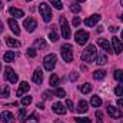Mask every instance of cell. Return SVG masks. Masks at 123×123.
Returning a JSON list of instances; mask_svg holds the SVG:
<instances>
[{
  "label": "cell",
  "mask_w": 123,
  "mask_h": 123,
  "mask_svg": "<svg viewBox=\"0 0 123 123\" xmlns=\"http://www.w3.org/2000/svg\"><path fill=\"white\" fill-rule=\"evenodd\" d=\"M0 119H1L3 123H13L14 122V116H13L10 112H7V110H4V112L0 115Z\"/></svg>",
  "instance_id": "4fadbf2b"
},
{
  "label": "cell",
  "mask_w": 123,
  "mask_h": 123,
  "mask_svg": "<svg viewBox=\"0 0 123 123\" xmlns=\"http://www.w3.org/2000/svg\"><path fill=\"white\" fill-rule=\"evenodd\" d=\"M43 66H44V69H46L47 72L53 70L55 66H56V55H53V53L47 55V56L43 59Z\"/></svg>",
  "instance_id": "5b68a950"
},
{
  "label": "cell",
  "mask_w": 123,
  "mask_h": 123,
  "mask_svg": "<svg viewBox=\"0 0 123 123\" xmlns=\"http://www.w3.org/2000/svg\"><path fill=\"white\" fill-rule=\"evenodd\" d=\"M89 110V103L86 100H80L79 105H77V112L79 113H86Z\"/></svg>",
  "instance_id": "d6986e66"
},
{
  "label": "cell",
  "mask_w": 123,
  "mask_h": 123,
  "mask_svg": "<svg viewBox=\"0 0 123 123\" xmlns=\"http://www.w3.org/2000/svg\"><path fill=\"white\" fill-rule=\"evenodd\" d=\"M96 63L100 64V66L106 64V63H107V56H106V55H99V56H96Z\"/></svg>",
  "instance_id": "83f0119b"
},
{
  "label": "cell",
  "mask_w": 123,
  "mask_h": 123,
  "mask_svg": "<svg viewBox=\"0 0 123 123\" xmlns=\"http://www.w3.org/2000/svg\"><path fill=\"white\" fill-rule=\"evenodd\" d=\"M60 52H62V57H63L64 62L70 63V62L73 60V46L72 44H69V43L63 44L60 47Z\"/></svg>",
  "instance_id": "7a4b0ae2"
},
{
  "label": "cell",
  "mask_w": 123,
  "mask_h": 123,
  "mask_svg": "<svg viewBox=\"0 0 123 123\" xmlns=\"http://www.w3.org/2000/svg\"><path fill=\"white\" fill-rule=\"evenodd\" d=\"M53 112L56 113V115H66V107H64V105H62V103H55L53 105Z\"/></svg>",
  "instance_id": "2e32d148"
},
{
  "label": "cell",
  "mask_w": 123,
  "mask_h": 123,
  "mask_svg": "<svg viewBox=\"0 0 123 123\" xmlns=\"http://www.w3.org/2000/svg\"><path fill=\"white\" fill-rule=\"evenodd\" d=\"M23 26H25L26 31L31 33V31H34V29L37 27V23H36V20H34V19H31V17H27V19L23 22Z\"/></svg>",
  "instance_id": "9c48e42d"
},
{
  "label": "cell",
  "mask_w": 123,
  "mask_h": 123,
  "mask_svg": "<svg viewBox=\"0 0 123 123\" xmlns=\"http://www.w3.org/2000/svg\"><path fill=\"white\" fill-rule=\"evenodd\" d=\"M93 77H94V80H103L105 77H106V72L105 70H96L94 73H93Z\"/></svg>",
  "instance_id": "603a6c76"
},
{
  "label": "cell",
  "mask_w": 123,
  "mask_h": 123,
  "mask_svg": "<svg viewBox=\"0 0 123 123\" xmlns=\"http://www.w3.org/2000/svg\"><path fill=\"white\" fill-rule=\"evenodd\" d=\"M27 56L29 57H36V55H37V52H36V49L34 47H30V49H27Z\"/></svg>",
  "instance_id": "d590c367"
},
{
  "label": "cell",
  "mask_w": 123,
  "mask_h": 123,
  "mask_svg": "<svg viewBox=\"0 0 123 123\" xmlns=\"http://www.w3.org/2000/svg\"><path fill=\"white\" fill-rule=\"evenodd\" d=\"M39 12H40L42 17H43V20H44L46 23H49V22L52 20L53 14H52V10H50V6H49V4H46V3H40V6H39Z\"/></svg>",
  "instance_id": "3957f363"
},
{
  "label": "cell",
  "mask_w": 123,
  "mask_h": 123,
  "mask_svg": "<svg viewBox=\"0 0 123 123\" xmlns=\"http://www.w3.org/2000/svg\"><path fill=\"white\" fill-rule=\"evenodd\" d=\"M49 1H50V4H53V7H55V9H59V10L63 9V4H62L60 0H49Z\"/></svg>",
  "instance_id": "4dcf8cb0"
},
{
  "label": "cell",
  "mask_w": 123,
  "mask_h": 123,
  "mask_svg": "<svg viewBox=\"0 0 123 123\" xmlns=\"http://www.w3.org/2000/svg\"><path fill=\"white\" fill-rule=\"evenodd\" d=\"M20 103H22V106H29V105L31 103V96H26V97H23Z\"/></svg>",
  "instance_id": "d6a6232c"
},
{
  "label": "cell",
  "mask_w": 123,
  "mask_h": 123,
  "mask_svg": "<svg viewBox=\"0 0 123 123\" xmlns=\"http://www.w3.org/2000/svg\"><path fill=\"white\" fill-rule=\"evenodd\" d=\"M120 20H122V22H123V14H122V16H120Z\"/></svg>",
  "instance_id": "f907efd6"
},
{
  "label": "cell",
  "mask_w": 123,
  "mask_h": 123,
  "mask_svg": "<svg viewBox=\"0 0 123 123\" xmlns=\"http://www.w3.org/2000/svg\"><path fill=\"white\" fill-rule=\"evenodd\" d=\"M79 25H80V19H79V17L76 16V17L73 19V26H74V27H77Z\"/></svg>",
  "instance_id": "b9f144b4"
},
{
  "label": "cell",
  "mask_w": 123,
  "mask_h": 123,
  "mask_svg": "<svg viewBox=\"0 0 123 123\" xmlns=\"http://www.w3.org/2000/svg\"><path fill=\"white\" fill-rule=\"evenodd\" d=\"M115 94H116V96H123V86L115 87Z\"/></svg>",
  "instance_id": "f35d334b"
},
{
  "label": "cell",
  "mask_w": 123,
  "mask_h": 123,
  "mask_svg": "<svg viewBox=\"0 0 123 123\" xmlns=\"http://www.w3.org/2000/svg\"><path fill=\"white\" fill-rule=\"evenodd\" d=\"M29 89H30L29 83H27V82H22V83H20V86H19V89H17V92H16V94H17V96H22L23 93L29 92Z\"/></svg>",
  "instance_id": "e0dca14e"
},
{
  "label": "cell",
  "mask_w": 123,
  "mask_h": 123,
  "mask_svg": "<svg viewBox=\"0 0 123 123\" xmlns=\"http://www.w3.org/2000/svg\"><path fill=\"white\" fill-rule=\"evenodd\" d=\"M33 82H34L36 85H40V83L43 82V72H42L40 69H36V70H34V73H33Z\"/></svg>",
  "instance_id": "9a60e30c"
},
{
  "label": "cell",
  "mask_w": 123,
  "mask_h": 123,
  "mask_svg": "<svg viewBox=\"0 0 123 123\" xmlns=\"http://www.w3.org/2000/svg\"><path fill=\"white\" fill-rule=\"evenodd\" d=\"M26 1H31V0H26Z\"/></svg>",
  "instance_id": "db71d44e"
},
{
  "label": "cell",
  "mask_w": 123,
  "mask_h": 123,
  "mask_svg": "<svg viewBox=\"0 0 123 123\" xmlns=\"http://www.w3.org/2000/svg\"><path fill=\"white\" fill-rule=\"evenodd\" d=\"M4 79L9 80L10 83H17L19 76L14 73V70H13L12 67H6V69H4Z\"/></svg>",
  "instance_id": "52a82bcc"
},
{
  "label": "cell",
  "mask_w": 123,
  "mask_h": 123,
  "mask_svg": "<svg viewBox=\"0 0 123 123\" xmlns=\"http://www.w3.org/2000/svg\"><path fill=\"white\" fill-rule=\"evenodd\" d=\"M97 44L103 49V50H106L107 53H112L113 52V49H112V46H110V43L106 40V39H99L97 40Z\"/></svg>",
  "instance_id": "7c38bea8"
},
{
  "label": "cell",
  "mask_w": 123,
  "mask_h": 123,
  "mask_svg": "<svg viewBox=\"0 0 123 123\" xmlns=\"http://www.w3.org/2000/svg\"><path fill=\"white\" fill-rule=\"evenodd\" d=\"M3 31V23H1V20H0V33Z\"/></svg>",
  "instance_id": "bcb514c9"
},
{
  "label": "cell",
  "mask_w": 123,
  "mask_h": 123,
  "mask_svg": "<svg viewBox=\"0 0 123 123\" xmlns=\"http://www.w3.org/2000/svg\"><path fill=\"white\" fill-rule=\"evenodd\" d=\"M120 4H122V6H123V0H120Z\"/></svg>",
  "instance_id": "816d5d0a"
},
{
  "label": "cell",
  "mask_w": 123,
  "mask_h": 123,
  "mask_svg": "<svg viewBox=\"0 0 123 123\" xmlns=\"http://www.w3.org/2000/svg\"><path fill=\"white\" fill-rule=\"evenodd\" d=\"M59 82H60V79H59V76H57L56 73H53V74L50 76V79H49V85H50L52 87H57Z\"/></svg>",
  "instance_id": "7402d4cb"
},
{
  "label": "cell",
  "mask_w": 123,
  "mask_h": 123,
  "mask_svg": "<svg viewBox=\"0 0 123 123\" xmlns=\"http://www.w3.org/2000/svg\"><path fill=\"white\" fill-rule=\"evenodd\" d=\"M69 79H70L72 82H74V80H77V79H79V74H77L76 72H72V73H70V76H69Z\"/></svg>",
  "instance_id": "ab89813d"
},
{
  "label": "cell",
  "mask_w": 123,
  "mask_h": 123,
  "mask_svg": "<svg viewBox=\"0 0 123 123\" xmlns=\"http://www.w3.org/2000/svg\"><path fill=\"white\" fill-rule=\"evenodd\" d=\"M7 25L10 26V30L13 31L16 36H19V34H20V27H19V25L16 23V20H14V19H9V20H7Z\"/></svg>",
  "instance_id": "5bb4252c"
},
{
  "label": "cell",
  "mask_w": 123,
  "mask_h": 123,
  "mask_svg": "<svg viewBox=\"0 0 123 123\" xmlns=\"http://www.w3.org/2000/svg\"><path fill=\"white\" fill-rule=\"evenodd\" d=\"M96 120H97V123H102V120H103L102 112H96Z\"/></svg>",
  "instance_id": "60d3db41"
},
{
  "label": "cell",
  "mask_w": 123,
  "mask_h": 123,
  "mask_svg": "<svg viewBox=\"0 0 123 123\" xmlns=\"http://www.w3.org/2000/svg\"><path fill=\"white\" fill-rule=\"evenodd\" d=\"M17 116H19V120L22 123L27 122V116H26V109L25 107H22L20 110H19V113H17Z\"/></svg>",
  "instance_id": "484cf974"
},
{
  "label": "cell",
  "mask_w": 123,
  "mask_h": 123,
  "mask_svg": "<svg viewBox=\"0 0 123 123\" xmlns=\"http://www.w3.org/2000/svg\"><path fill=\"white\" fill-rule=\"evenodd\" d=\"M113 76H115V80L116 82H119L120 85H123V70H115Z\"/></svg>",
  "instance_id": "4316f807"
},
{
  "label": "cell",
  "mask_w": 123,
  "mask_h": 123,
  "mask_svg": "<svg viewBox=\"0 0 123 123\" xmlns=\"http://www.w3.org/2000/svg\"><path fill=\"white\" fill-rule=\"evenodd\" d=\"M116 30H117V27H116V26H112V27H110V31H113V33H115Z\"/></svg>",
  "instance_id": "f6af8a7d"
},
{
  "label": "cell",
  "mask_w": 123,
  "mask_h": 123,
  "mask_svg": "<svg viewBox=\"0 0 123 123\" xmlns=\"http://www.w3.org/2000/svg\"><path fill=\"white\" fill-rule=\"evenodd\" d=\"M1 7H3V3H1V0H0V9H1Z\"/></svg>",
  "instance_id": "c3c4849f"
},
{
  "label": "cell",
  "mask_w": 123,
  "mask_h": 123,
  "mask_svg": "<svg viewBox=\"0 0 123 123\" xmlns=\"http://www.w3.org/2000/svg\"><path fill=\"white\" fill-rule=\"evenodd\" d=\"M55 96H57V97H64V96H66V90H64V89H60V87H57V89L55 90Z\"/></svg>",
  "instance_id": "1f68e13d"
},
{
  "label": "cell",
  "mask_w": 123,
  "mask_h": 123,
  "mask_svg": "<svg viewBox=\"0 0 123 123\" xmlns=\"http://www.w3.org/2000/svg\"><path fill=\"white\" fill-rule=\"evenodd\" d=\"M107 113L112 119H119L122 117V112L119 110V107H115V106H107Z\"/></svg>",
  "instance_id": "30bf717a"
},
{
  "label": "cell",
  "mask_w": 123,
  "mask_h": 123,
  "mask_svg": "<svg viewBox=\"0 0 123 123\" xmlns=\"http://www.w3.org/2000/svg\"><path fill=\"white\" fill-rule=\"evenodd\" d=\"M70 10H72L73 13H79V12L82 10V7H80L77 3H74V4H72V6H70Z\"/></svg>",
  "instance_id": "836d02e7"
},
{
  "label": "cell",
  "mask_w": 123,
  "mask_h": 123,
  "mask_svg": "<svg viewBox=\"0 0 123 123\" xmlns=\"http://www.w3.org/2000/svg\"><path fill=\"white\" fill-rule=\"evenodd\" d=\"M74 120H76V123H90L89 117H76Z\"/></svg>",
  "instance_id": "8d00e7d4"
},
{
  "label": "cell",
  "mask_w": 123,
  "mask_h": 123,
  "mask_svg": "<svg viewBox=\"0 0 123 123\" xmlns=\"http://www.w3.org/2000/svg\"><path fill=\"white\" fill-rule=\"evenodd\" d=\"M0 69H1V63H0Z\"/></svg>",
  "instance_id": "f5cc1de1"
},
{
  "label": "cell",
  "mask_w": 123,
  "mask_h": 123,
  "mask_svg": "<svg viewBox=\"0 0 123 123\" xmlns=\"http://www.w3.org/2000/svg\"><path fill=\"white\" fill-rule=\"evenodd\" d=\"M77 3H83V1H86V0H76Z\"/></svg>",
  "instance_id": "7dc6e473"
},
{
  "label": "cell",
  "mask_w": 123,
  "mask_h": 123,
  "mask_svg": "<svg viewBox=\"0 0 123 123\" xmlns=\"http://www.w3.org/2000/svg\"><path fill=\"white\" fill-rule=\"evenodd\" d=\"M120 37H122V40H123V30H122V34H120Z\"/></svg>",
  "instance_id": "681fc988"
},
{
  "label": "cell",
  "mask_w": 123,
  "mask_h": 123,
  "mask_svg": "<svg viewBox=\"0 0 123 123\" xmlns=\"http://www.w3.org/2000/svg\"><path fill=\"white\" fill-rule=\"evenodd\" d=\"M49 39L52 40V42H57V39H59V34L56 33V29L53 27L52 30H50V33H49Z\"/></svg>",
  "instance_id": "f546056e"
},
{
  "label": "cell",
  "mask_w": 123,
  "mask_h": 123,
  "mask_svg": "<svg viewBox=\"0 0 123 123\" xmlns=\"http://www.w3.org/2000/svg\"><path fill=\"white\" fill-rule=\"evenodd\" d=\"M74 39H76L77 44L83 46V44H85V43H87V40H89V33H87V31H85V30H79V31H76Z\"/></svg>",
  "instance_id": "8992f818"
},
{
  "label": "cell",
  "mask_w": 123,
  "mask_h": 123,
  "mask_svg": "<svg viewBox=\"0 0 123 123\" xmlns=\"http://www.w3.org/2000/svg\"><path fill=\"white\" fill-rule=\"evenodd\" d=\"M9 96V87L7 86H3L1 87V92H0V97H7Z\"/></svg>",
  "instance_id": "e575fe53"
},
{
  "label": "cell",
  "mask_w": 123,
  "mask_h": 123,
  "mask_svg": "<svg viewBox=\"0 0 123 123\" xmlns=\"http://www.w3.org/2000/svg\"><path fill=\"white\" fill-rule=\"evenodd\" d=\"M34 47L39 49V50H44L47 47V43L43 39H37V40H34Z\"/></svg>",
  "instance_id": "44dd1931"
},
{
  "label": "cell",
  "mask_w": 123,
  "mask_h": 123,
  "mask_svg": "<svg viewBox=\"0 0 123 123\" xmlns=\"http://www.w3.org/2000/svg\"><path fill=\"white\" fill-rule=\"evenodd\" d=\"M97 56V52H96V46L94 44H89L85 52L82 53V60L83 62H87V63H92Z\"/></svg>",
  "instance_id": "6da1fadb"
},
{
  "label": "cell",
  "mask_w": 123,
  "mask_h": 123,
  "mask_svg": "<svg viewBox=\"0 0 123 123\" xmlns=\"http://www.w3.org/2000/svg\"><path fill=\"white\" fill-rule=\"evenodd\" d=\"M100 20V16L99 14H93L90 17H87V19H85V25L87 26V27H93V26H96V23Z\"/></svg>",
  "instance_id": "8fae6325"
},
{
  "label": "cell",
  "mask_w": 123,
  "mask_h": 123,
  "mask_svg": "<svg viewBox=\"0 0 123 123\" xmlns=\"http://www.w3.org/2000/svg\"><path fill=\"white\" fill-rule=\"evenodd\" d=\"M90 105H92L93 107H99V106L102 105V99H100L99 96H93L92 100H90Z\"/></svg>",
  "instance_id": "f1b7e54d"
},
{
  "label": "cell",
  "mask_w": 123,
  "mask_h": 123,
  "mask_svg": "<svg viewBox=\"0 0 123 123\" xmlns=\"http://www.w3.org/2000/svg\"><path fill=\"white\" fill-rule=\"evenodd\" d=\"M66 106H67V109H69V110H72V112L74 110V105H73V102H72L70 99H67V100H66Z\"/></svg>",
  "instance_id": "74e56055"
},
{
  "label": "cell",
  "mask_w": 123,
  "mask_h": 123,
  "mask_svg": "<svg viewBox=\"0 0 123 123\" xmlns=\"http://www.w3.org/2000/svg\"><path fill=\"white\" fill-rule=\"evenodd\" d=\"M117 106L123 107V99H117Z\"/></svg>",
  "instance_id": "7bdbcfd3"
},
{
  "label": "cell",
  "mask_w": 123,
  "mask_h": 123,
  "mask_svg": "<svg viewBox=\"0 0 123 123\" xmlns=\"http://www.w3.org/2000/svg\"><path fill=\"white\" fill-rule=\"evenodd\" d=\"M36 107H39V109H44V105H43V103H37Z\"/></svg>",
  "instance_id": "ee69618b"
},
{
  "label": "cell",
  "mask_w": 123,
  "mask_h": 123,
  "mask_svg": "<svg viewBox=\"0 0 123 123\" xmlns=\"http://www.w3.org/2000/svg\"><path fill=\"white\" fill-rule=\"evenodd\" d=\"M79 90L82 93H90L92 92V85L90 83H83V85L79 86Z\"/></svg>",
  "instance_id": "d4e9b609"
},
{
  "label": "cell",
  "mask_w": 123,
  "mask_h": 123,
  "mask_svg": "<svg viewBox=\"0 0 123 123\" xmlns=\"http://www.w3.org/2000/svg\"><path fill=\"white\" fill-rule=\"evenodd\" d=\"M9 13H10L12 16H14L16 19H20V17L25 16V12L20 10V9H16V7H10V9H9Z\"/></svg>",
  "instance_id": "ac0fdd59"
},
{
  "label": "cell",
  "mask_w": 123,
  "mask_h": 123,
  "mask_svg": "<svg viewBox=\"0 0 123 123\" xmlns=\"http://www.w3.org/2000/svg\"><path fill=\"white\" fill-rule=\"evenodd\" d=\"M6 43L10 47H20V44H22L17 39H13V37H6Z\"/></svg>",
  "instance_id": "ffe728a7"
},
{
  "label": "cell",
  "mask_w": 123,
  "mask_h": 123,
  "mask_svg": "<svg viewBox=\"0 0 123 123\" xmlns=\"http://www.w3.org/2000/svg\"><path fill=\"white\" fill-rule=\"evenodd\" d=\"M59 23H60L62 37H63V39H70V34H72V31H70L69 23H67V20H66V17H64V16H62L60 19H59Z\"/></svg>",
  "instance_id": "277c9868"
},
{
  "label": "cell",
  "mask_w": 123,
  "mask_h": 123,
  "mask_svg": "<svg viewBox=\"0 0 123 123\" xmlns=\"http://www.w3.org/2000/svg\"><path fill=\"white\" fill-rule=\"evenodd\" d=\"M112 49H113V52L116 53V55H120L123 52V43L120 42V39L119 37H116V36H113L112 37Z\"/></svg>",
  "instance_id": "ba28073f"
},
{
  "label": "cell",
  "mask_w": 123,
  "mask_h": 123,
  "mask_svg": "<svg viewBox=\"0 0 123 123\" xmlns=\"http://www.w3.org/2000/svg\"><path fill=\"white\" fill-rule=\"evenodd\" d=\"M14 57H16V53L14 52H12V50H9L7 53H4V62H7V63H10V62L14 60Z\"/></svg>",
  "instance_id": "cb8c5ba5"
}]
</instances>
